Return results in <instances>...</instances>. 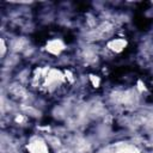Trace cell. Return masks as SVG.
I'll list each match as a JSON object with an SVG mask.
<instances>
[{"instance_id":"2","label":"cell","mask_w":153,"mask_h":153,"mask_svg":"<svg viewBox=\"0 0 153 153\" xmlns=\"http://www.w3.org/2000/svg\"><path fill=\"white\" fill-rule=\"evenodd\" d=\"M126 41L122 38H114L108 43V48L114 53H121L126 48Z\"/></svg>"},{"instance_id":"3","label":"cell","mask_w":153,"mask_h":153,"mask_svg":"<svg viewBox=\"0 0 153 153\" xmlns=\"http://www.w3.org/2000/svg\"><path fill=\"white\" fill-rule=\"evenodd\" d=\"M63 49V44L60 39H53V41H49V43L47 44V50L50 53V54H59L61 50Z\"/></svg>"},{"instance_id":"4","label":"cell","mask_w":153,"mask_h":153,"mask_svg":"<svg viewBox=\"0 0 153 153\" xmlns=\"http://www.w3.org/2000/svg\"><path fill=\"white\" fill-rule=\"evenodd\" d=\"M120 153H134V152H133V151H126V152L122 151V152H120Z\"/></svg>"},{"instance_id":"1","label":"cell","mask_w":153,"mask_h":153,"mask_svg":"<svg viewBox=\"0 0 153 153\" xmlns=\"http://www.w3.org/2000/svg\"><path fill=\"white\" fill-rule=\"evenodd\" d=\"M29 153H48L47 143L41 139H33L27 145Z\"/></svg>"}]
</instances>
